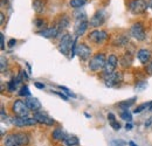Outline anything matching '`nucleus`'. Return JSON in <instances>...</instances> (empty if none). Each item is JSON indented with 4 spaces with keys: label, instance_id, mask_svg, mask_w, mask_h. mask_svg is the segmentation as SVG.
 <instances>
[{
    "label": "nucleus",
    "instance_id": "nucleus-1",
    "mask_svg": "<svg viewBox=\"0 0 152 146\" xmlns=\"http://www.w3.org/2000/svg\"><path fill=\"white\" fill-rule=\"evenodd\" d=\"M76 40H73V36L70 34H64L62 39L60 40V43H58V50L62 53L63 55L68 56L70 54V52L73 50V47L75 45Z\"/></svg>",
    "mask_w": 152,
    "mask_h": 146
},
{
    "label": "nucleus",
    "instance_id": "nucleus-2",
    "mask_svg": "<svg viewBox=\"0 0 152 146\" xmlns=\"http://www.w3.org/2000/svg\"><path fill=\"white\" fill-rule=\"evenodd\" d=\"M105 63H107L105 55L103 53H98L89 61V69L93 72H98L101 69H104Z\"/></svg>",
    "mask_w": 152,
    "mask_h": 146
},
{
    "label": "nucleus",
    "instance_id": "nucleus-3",
    "mask_svg": "<svg viewBox=\"0 0 152 146\" xmlns=\"http://www.w3.org/2000/svg\"><path fill=\"white\" fill-rule=\"evenodd\" d=\"M88 25L89 22L87 21L86 18V13H83L82 15L78 14V17H76V22H75V27H74V32H75V36L78 37L81 35H83L88 28Z\"/></svg>",
    "mask_w": 152,
    "mask_h": 146
},
{
    "label": "nucleus",
    "instance_id": "nucleus-4",
    "mask_svg": "<svg viewBox=\"0 0 152 146\" xmlns=\"http://www.w3.org/2000/svg\"><path fill=\"white\" fill-rule=\"evenodd\" d=\"M122 82H123V74L119 73V72H114L110 75H104V83L109 88L117 87Z\"/></svg>",
    "mask_w": 152,
    "mask_h": 146
},
{
    "label": "nucleus",
    "instance_id": "nucleus-5",
    "mask_svg": "<svg viewBox=\"0 0 152 146\" xmlns=\"http://www.w3.org/2000/svg\"><path fill=\"white\" fill-rule=\"evenodd\" d=\"M148 7L149 6L145 0H132L129 4V11L132 14H142L146 11Z\"/></svg>",
    "mask_w": 152,
    "mask_h": 146
},
{
    "label": "nucleus",
    "instance_id": "nucleus-6",
    "mask_svg": "<svg viewBox=\"0 0 152 146\" xmlns=\"http://www.w3.org/2000/svg\"><path fill=\"white\" fill-rule=\"evenodd\" d=\"M12 110L17 117H28L29 115V108L27 107V104L19 99L13 103Z\"/></svg>",
    "mask_w": 152,
    "mask_h": 146
},
{
    "label": "nucleus",
    "instance_id": "nucleus-7",
    "mask_svg": "<svg viewBox=\"0 0 152 146\" xmlns=\"http://www.w3.org/2000/svg\"><path fill=\"white\" fill-rule=\"evenodd\" d=\"M130 33H131V36L134 37L137 41H143L146 37L144 27H143V25L140 22H137V23L133 25L131 27V29H130Z\"/></svg>",
    "mask_w": 152,
    "mask_h": 146
},
{
    "label": "nucleus",
    "instance_id": "nucleus-8",
    "mask_svg": "<svg viewBox=\"0 0 152 146\" xmlns=\"http://www.w3.org/2000/svg\"><path fill=\"white\" fill-rule=\"evenodd\" d=\"M88 39H89L91 42L99 45V43H102L103 41H105V40L108 39V34H107V32H105V31L95 29V31L90 32V34L88 35Z\"/></svg>",
    "mask_w": 152,
    "mask_h": 146
},
{
    "label": "nucleus",
    "instance_id": "nucleus-9",
    "mask_svg": "<svg viewBox=\"0 0 152 146\" xmlns=\"http://www.w3.org/2000/svg\"><path fill=\"white\" fill-rule=\"evenodd\" d=\"M37 123H40V124H45V125H53L54 124V119L52 117H49L46 112L43 111H38V112H34V117H33Z\"/></svg>",
    "mask_w": 152,
    "mask_h": 146
},
{
    "label": "nucleus",
    "instance_id": "nucleus-10",
    "mask_svg": "<svg viewBox=\"0 0 152 146\" xmlns=\"http://www.w3.org/2000/svg\"><path fill=\"white\" fill-rule=\"evenodd\" d=\"M117 64H118V58L116 55H110L107 60V63H105V67H104V75H110L115 72V69L117 68Z\"/></svg>",
    "mask_w": 152,
    "mask_h": 146
},
{
    "label": "nucleus",
    "instance_id": "nucleus-11",
    "mask_svg": "<svg viewBox=\"0 0 152 146\" xmlns=\"http://www.w3.org/2000/svg\"><path fill=\"white\" fill-rule=\"evenodd\" d=\"M12 123L15 126H31V125H35L37 120L34 118H29V117H14L12 119Z\"/></svg>",
    "mask_w": 152,
    "mask_h": 146
},
{
    "label": "nucleus",
    "instance_id": "nucleus-12",
    "mask_svg": "<svg viewBox=\"0 0 152 146\" xmlns=\"http://www.w3.org/2000/svg\"><path fill=\"white\" fill-rule=\"evenodd\" d=\"M76 54L81 60H87L91 54V50L86 43H78L76 46Z\"/></svg>",
    "mask_w": 152,
    "mask_h": 146
},
{
    "label": "nucleus",
    "instance_id": "nucleus-13",
    "mask_svg": "<svg viewBox=\"0 0 152 146\" xmlns=\"http://www.w3.org/2000/svg\"><path fill=\"white\" fill-rule=\"evenodd\" d=\"M104 20H105V13L103 12V11H98L96 14H94L91 19H90V26L91 27H99V26H102L103 25V22H104Z\"/></svg>",
    "mask_w": 152,
    "mask_h": 146
},
{
    "label": "nucleus",
    "instance_id": "nucleus-14",
    "mask_svg": "<svg viewBox=\"0 0 152 146\" xmlns=\"http://www.w3.org/2000/svg\"><path fill=\"white\" fill-rule=\"evenodd\" d=\"M60 32L61 31L56 26H54V27H49V28H45V29L40 31V32H38V34L43 37H47V39H52V37H56L60 34Z\"/></svg>",
    "mask_w": 152,
    "mask_h": 146
},
{
    "label": "nucleus",
    "instance_id": "nucleus-15",
    "mask_svg": "<svg viewBox=\"0 0 152 146\" xmlns=\"http://www.w3.org/2000/svg\"><path fill=\"white\" fill-rule=\"evenodd\" d=\"M4 146H22L19 139L18 133H12L5 137L4 139Z\"/></svg>",
    "mask_w": 152,
    "mask_h": 146
},
{
    "label": "nucleus",
    "instance_id": "nucleus-16",
    "mask_svg": "<svg viewBox=\"0 0 152 146\" xmlns=\"http://www.w3.org/2000/svg\"><path fill=\"white\" fill-rule=\"evenodd\" d=\"M25 103L27 104V107L29 108V110L34 111V112H38L41 109V103L39 102L38 98H33V97H27L25 99Z\"/></svg>",
    "mask_w": 152,
    "mask_h": 146
},
{
    "label": "nucleus",
    "instance_id": "nucleus-17",
    "mask_svg": "<svg viewBox=\"0 0 152 146\" xmlns=\"http://www.w3.org/2000/svg\"><path fill=\"white\" fill-rule=\"evenodd\" d=\"M137 57L143 64H146L149 62L150 57H151V52L148 50V49H139L138 53H137Z\"/></svg>",
    "mask_w": 152,
    "mask_h": 146
},
{
    "label": "nucleus",
    "instance_id": "nucleus-18",
    "mask_svg": "<svg viewBox=\"0 0 152 146\" xmlns=\"http://www.w3.org/2000/svg\"><path fill=\"white\" fill-rule=\"evenodd\" d=\"M57 28L62 32L63 29H66V28H68L69 27V18L67 17V15H62L60 20H58V22H57Z\"/></svg>",
    "mask_w": 152,
    "mask_h": 146
},
{
    "label": "nucleus",
    "instance_id": "nucleus-19",
    "mask_svg": "<svg viewBox=\"0 0 152 146\" xmlns=\"http://www.w3.org/2000/svg\"><path fill=\"white\" fill-rule=\"evenodd\" d=\"M131 63H132V55H131V53L128 52V53H125L123 55V57L121 58V64L124 68H126V67L131 66Z\"/></svg>",
    "mask_w": 152,
    "mask_h": 146
},
{
    "label": "nucleus",
    "instance_id": "nucleus-20",
    "mask_svg": "<svg viewBox=\"0 0 152 146\" xmlns=\"http://www.w3.org/2000/svg\"><path fill=\"white\" fill-rule=\"evenodd\" d=\"M53 138L55 140H64L67 138V136H66V133H64V131L62 128H58L53 131Z\"/></svg>",
    "mask_w": 152,
    "mask_h": 146
},
{
    "label": "nucleus",
    "instance_id": "nucleus-21",
    "mask_svg": "<svg viewBox=\"0 0 152 146\" xmlns=\"http://www.w3.org/2000/svg\"><path fill=\"white\" fill-rule=\"evenodd\" d=\"M33 8L37 13H42L45 11V1L43 0H34Z\"/></svg>",
    "mask_w": 152,
    "mask_h": 146
},
{
    "label": "nucleus",
    "instance_id": "nucleus-22",
    "mask_svg": "<svg viewBox=\"0 0 152 146\" xmlns=\"http://www.w3.org/2000/svg\"><path fill=\"white\" fill-rule=\"evenodd\" d=\"M108 119H109V123H110V125H111V128H114L115 131H118L119 128H121V124L118 123V122H116V117H115L114 113H109L108 115Z\"/></svg>",
    "mask_w": 152,
    "mask_h": 146
},
{
    "label": "nucleus",
    "instance_id": "nucleus-23",
    "mask_svg": "<svg viewBox=\"0 0 152 146\" xmlns=\"http://www.w3.org/2000/svg\"><path fill=\"white\" fill-rule=\"evenodd\" d=\"M151 109H152V102H148V103H143V104L138 105L133 112H134V113H140V112H143L144 110H151Z\"/></svg>",
    "mask_w": 152,
    "mask_h": 146
},
{
    "label": "nucleus",
    "instance_id": "nucleus-24",
    "mask_svg": "<svg viewBox=\"0 0 152 146\" xmlns=\"http://www.w3.org/2000/svg\"><path fill=\"white\" fill-rule=\"evenodd\" d=\"M134 101H136V98L132 97V98H130V99H126V101H124V102H121V103L118 104V107L122 110H128L132 105L133 103H134Z\"/></svg>",
    "mask_w": 152,
    "mask_h": 146
},
{
    "label": "nucleus",
    "instance_id": "nucleus-25",
    "mask_svg": "<svg viewBox=\"0 0 152 146\" xmlns=\"http://www.w3.org/2000/svg\"><path fill=\"white\" fill-rule=\"evenodd\" d=\"M64 143H66V145H68V146H76V145H78L80 140H78L77 137L70 136V137H67V138L64 139Z\"/></svg>",
    "mask_w": 152,
    "mask_h": 146
},
{
    "label": "nucleus",
    "instance_id": "nucleus-26",
    "mask_svg": "<svg viewBox=\"0 0 152 146\" xmlns=\"http://www.w3.org/2000/svg\"><path fill=\"white\" fill-rule=\"evenodd\" d=\"M70 6L75 9H78L81 7H83L86 4H87V0H70Z\"/></svg>",
    "mask_w": 152,
    "mask_h": 146
},
{
    "label": "nucleus",
    "instance_id": "nucleus-27",
    "mask_svg": "<svg viewBox=\"0 0 152 146\" xmlns=\"http://www.w3.org/2000/svg\"><path fill=\"white\" fill-rule=\"evenodd\" d=\"M121 118H122L123 120H126L128 123H131V120H132V115H131V112H129L128 110H123V111L121 112Z\"/></svg>",
    "mask_w": 152,
    "mask_h": 146
},
{
    "label": "nucleus",
    "instance_id": "nucleus-28",
    "mask_svg": "<svg viewBox=\"0 0 152 146\" xmlns=\"http://www.w3.org/2000/svg\"><path fill=\"white\" fill-rule=\"evenodd\" d=\"M146 88H148V83H146L145 81H140V82H138L137 85L134 87L136 91H143V90L146 89Z\"/></svg>",
    "mask_w": 152,
    "mask_h": 146
},
{
    "label": "nucleus",
    "instance_id": "nucleus-29",
    "mask_svg": "<svg viewBox=\"0 0 152 146\" xmlns=\"http://www.w3.org/2000/svg\"><path fill=\"white\" fill-rule=\"evenodd\" d=\"M19 95L20 96H25V97H31V91H29V89H28V87H26V85H23V87H21V89H20L19 91Z\"/></svg>",
    "mask_w": 152,
    "mask_h": 146
},
{
    "label": "nucleus",
    "instance_id": "nucleus-30",
    "mask_svg": "<svg viewBox=\"0 0 152 146\" xmlns=\"http://www.w3.org/2000/svg\"><path fill=\"white\" fill-rule=\"evenodd\" d=\"M125 142L122 139H114L110 142V146H125Z\"/></svg>",
    "mask_w": 152,
    "mask_h": 146
},
{
    "label": "nucleus",
    "instance_id": "nucleus-31",
    "mask_svg": "<svg viewBox=\"0 0 152 146\" xmlns=\"http://www.w3.org/2000/svg\"><path fill=\"white\" fill-rule=\"evenodd\" d=\"M60 88H61V89L63 90V92H64V93H67L68 96H72V97H75V93H73V92L70 91L69 89H67L66 87H60Z\"/></svg>",
    "mask_w": 152,
    "mask_h": 146
},
{
    "label": "nucleus",
    "instance_id": "nucleus-32",
    "mask_svg": "<svg viewBox=\"0 0 152 146\" xmlns=\"http://www.w3.org/2000/svg\"><path fill=\"white\" fill-rule=\"evenodd\" d=\"M5 66L7 67V63L5 62V57H4V56H1V73H4V72H5Z\"/></svg>",
    "mask_w": 152,
    "mask_h": 146
},
{
    "label": "nucleus",
    "instance_id": "nucleus-33",
    "mask_svg": "<svg viewBox=\"0 0 152 146\" xmlns=\"http://www.w3.org/2000/svg\"><path fill=\"white\" fill-rule=\"evenodd\" d=\"M15 45H17V40H15V39H11V40L8 41V47H10V48L14 47Z\"/></svg>",
    "mask_w": 152,
    "mask_h": 146
},
{
    "label": "nucleus",
    "instance_id": "nucleus-34",
    "mask_svg": "<svg viewBox=\"0 0 152 146\" xmlns=\"http://www.w3.org/2000/svg\"><path fill=\"white\" fill-rule=\"evenodd\" d=\"M56 93L58 95V96H60V97H61V98H62V99H63V101H68V97H67V96H66L63 92L56 91Z\"/></svg>",
    "mask_w": 152,
    "mask_h": 146
},
{
    "label": "nucleus",
    "instance_id": "nucleus-35",
    "mask_svg": "<svg viewBox=\"0 0 152 146\" xmlns=\"http://www.w3.org/2000/svg\"><path fill=\"white\" fill-rule=\"evenodd\" d=\"M35 25H37V27H42L45 25V21L43 20H35Z\"/></svg>",
    "mask_w": 152,
    "mask_h": 146
},
{
    "label": "nucleus",
    "instance_id": "nucleus-36",
    "mask_svg": "<svg viewBox=\"0 0 152 146\" xmlns=\"http://www.w3.org/2000/svg\"><path fill=\"white\" fill-rule=\"evenodd\" d=\"M0 39H1V50L5 49V37H4V34L0 35Z\"/></svg>",
    "mask_w": 152,
    "mask_h": 146
},
{
    "label": "nucleus",
    "instance_id": "nucleus-37",
    "mask_svg": "<svg viewBox=\"0 0 152 146\" xmlns=\"http://www.w3.org/2000/svg\"><path fill=\"white\" fill-rule=\"evenodd\" d=\"M37 88L39 89H45V84H42V83H39V82H35V84H34Z\"/></svg>",
    "mask_w": 152,
    "mask_h": 146
},
{
    "label": "nucleus",
    "instance_id": "nucleus-38",
    "mask_svg": "<svg viewBox=\"0 0 152 146\" xmlns=\"http://www.w3.org/2000/svg\"><path fill=\"white\" fill-rule=\"evenodd\" d=\"M125 128H126L128 131H129V130H131V128H132V124H131V123H128V124L125 125Z\"/></svg>",
    "mask_w": 152,
    "mask_h": 146
},
{
    "label": "nucleus",
    "instance_id": "nucleus-39",
    "mask_svg": "<svg viewBox=\"0 0 152 146\" xmlns=\"http://www.w3.org/2000/svg\"><path fill=\"white\" fill-rule=\"evenodd\" d=\"M4 20H5V15H4V13H1V14H0V21H1V25L4 23Z\"/></svg>",
    "mask_w": 152,
    "mask_h": 146
},
{
    "label": "nucleus",
    "instance_id": "nucleus-40",
    "mask_svg": "<svg viewBox=\"0 0 152 146\" xmlns=\"http://www.w3.org/2000/svg\"><path fill=\"white\" fill-rule=\"evenodd\" d=\"M151 123H152V118H149V122H148V123H145V126H149Z\"/></svg>",
    "mask_w": 152,
    "mask_h": 146
},
{
    "label": "nucleus",
    "instance_id": "nucleus-41",
    "mask_svg": "<svg viewBox=\"0 0 152 146\" xmlns=\"http://www.w3.org/2000/svg\"><path fill=\"white\" fill-rule=\"evenodd\" d=\"M149 73L152 74V62L150 63V66H149Z\"/></svg>",
    "mask_w": 152,
    "mask_h": 146
},
{
    "label": "nucleus",
    "instance_id": "nucleus-42",
    "mask_svg": "<svg viewBox=\"0 0 152 146\" xmlns=\"http://www.w3.org/2000/svg\"><path fill=\"white\" fill-rule=\"evenodd\" d=\"M129 146H137L133 142H129Z\"/></svg>",
    "mask_w": 152,
    "mask_h": 146
},
{
    "label": "nucleus",
    "instance_id": "nucleus-43",
    "mask_svg": "<svg viewBox=\"0 0 152 146\" xmlns=\"http://www.w3.org/2000/svg\"><path fill=\"white\" fill-rule=\"evenodd\" d=\"M148 6H149V7H151V8H152V0H149V4H148Z\"/></svg>",
    "mask_w": 152,
    "mask_h": 146
}]
</instances>
